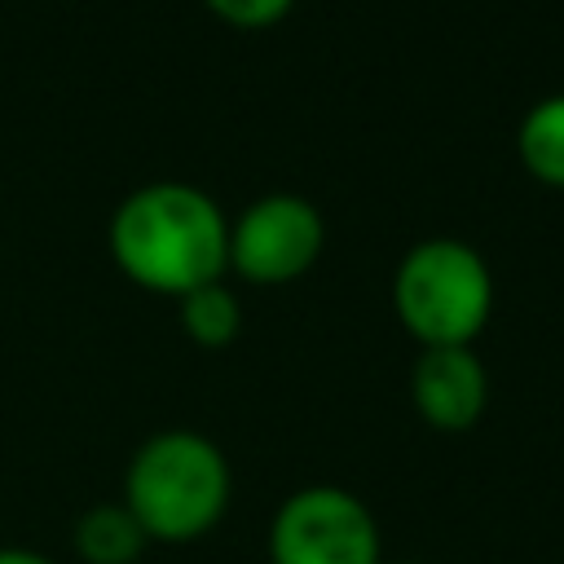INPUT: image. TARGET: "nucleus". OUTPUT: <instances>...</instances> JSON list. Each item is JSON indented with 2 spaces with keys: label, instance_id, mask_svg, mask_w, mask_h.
<instances>
[{
  "label": "nucleus",
  "instance_id": "nucleus-10",
  "mask_svg": "<svg viewBox=\"0 0 564 564\" xmlns=\"http://www.w3.org/2000/svg\"><path fill=\"white\" fill-rule=\"evenodd\" d=\"M220 18L229 22H242V26H260V22H273L291 9V0H207Z\"/></svg>",
  "mask_w": 564,
  "mask_h": 564
},
{
  "label": "nucleus",
  "instance_id": "nucleus-3",
  "mask_svg": "<svg viewBox=\"0 0 564 564\" xmlns=\"http://www.w3.org/2000/svg\"><path fill=\"white\" fill-rule=\"evenodd\" d=\"M392 304L410 335L427 344H471L494 308L485 256L463 238L414 242L392 273Z\"/></svg>",
  "mask_w": 564,
  "mask_h": 564
},
{
  "label": "nucleus",
  "instance_id": "nucleus-11",
  "mask_svg": "<svg viewBox=\"0 0 564 564\" xmlns=\"http://www.w3.org/2000/svg\"><path fill=\"white\" fill-rule=\"evenodd\" d=\"M0 564H57V560L31 546H0Z\"/></svg>",
  "mask_w": 564,
  "mask_h": 564
},
{
  "label": "nucleus",
  "instance_id": "nucleus-4",
  "mask_svg": "<svg viewBox=\"0 0 564 564\" xmlns=\"http://www.w3.org/2000/svg\"><path fill=\"white\" fill-rule=\"evenodd\" d=\"M269 564H383L375 511L339 485H304L273 511Z\"/></svg>",
  "mask_w": 564,
  "mask_h": 564
},
{
  "label": "nucleus",
  "instance_id": "nucleus-8",
  "mask_svg": "<svg viewBox=\"0 0 564 564\" xmlns=\"http://www.w3.org/2000/svg\"><path fill=\"white\" fill-rule=\"evenodd\" d=\"M516 145L533 176L564 185V93H551L524 110Z\"/></svg>",
  "mask_w": 564,
  "mask_h": 564
},
{
  "label": "nucleus",
  "instance_id": "nucleus-1",
  "mask_svg": "<svg viewBox=\"0 0 564 564\" xmlns=\"http://www.w3.org/2000/svg\"><path fill=\"white\" fill-rule=\"evenodd\" d=\"M110 251L141 286L185 295L229 264V220L198 185L150 181L115 207Z\"/></svg>",
  "mask_w": 564,
  "mask_h": 564
},
{
  "label": "nucleus",
  "instance_id": "nucleus-2",
  "mask_svg": "<svg viewBox=\"0 0 564 564\" xmlns=\"http://www.w3.org/2000/svg\"><path fill=\"white\" fill-rule=\"evenodd\" d=\"M234 476L220 445L189 427L154 432L137 445L123 471V507L150 542H194L229 511Z\"/></svg>",
  "mask_w": 564,
  "mask_h": 564
},
{
  "label": "nucleus",
  "instance_id": "nucleus-12",
  "mask_svg": "<svg viewBox=\"0 0 564 564\" xmlns=\"http://www.w3.org/2000/svg\"><path fill=\"white\" fill-rule=\"evenodd\" d=\"M410 564H414V560H410Z\"/></svg>",
  "mask_w": 564,
  "mask_h": 564
},
{
  "label": "nucleus",
  "instance_id": "nucleus-9",
  "mask_svg": "<svg viewBox=\"0 0 564 564\" xmlns=\"http://www.w3.org/2000/svg\"><path fill=\"white\" fill-rule=\"evenodd\" d=\"M181 322H185V330H189L198 344L216 348V344H229V339L238 335V326H242V304H238V295L216 278V282H203V286H194V291L181 295Z\"/></svg>",
  "mask_w": 564,
  "mask_h": 564
},
{
  "label": "nucleus",
  "instance_id": "nucleus-6",
  "mask_svg": "<svg viewBox=\"0 0 564 564\" xmlns=\"http://www.w3.org/2000/svg\"><path fill=\"white\" fill-rule=\"evenodd\" d=\"M414 410L441 432H467L489 401V375L467 344H427L410 370Z\"/></svg>",
  "mask_w": 564,
  "mask_h": 564
},
{
  "label": "nucleus",
  "instance_id": "nucleus-5",
  "mask_svg": "<svg viewBox=\"0 0 564 564\" xmlns=\"http://www.w3.org/2000/svg\"><path fill=\"white\" fill-rule=\"evenodd\" d=\"M322 212L300 194H264L229 225V260L256 282H286L304 273L322 251Z\"/></svg>",
  "mask_w": 564,
  "mask_h": 564
},
{
  "label": "nucleus",
  "instance_id": "nucleus-7",
  "mask_svg": "<svg viewBox=\"0 0 564 564\" xmlns=\"http://www.w3.org/2000/svg\"><path fill=\"white\" fill-rule=\"evenodd\" d=\"M75 555L84 564H137L141 551L150 546L145 529L137 524V516L123 502H97L88 507L75 529H70Z\"/></svg>",
  "mask_w": 564,
  "mask_h": 564
}]
</instances>
